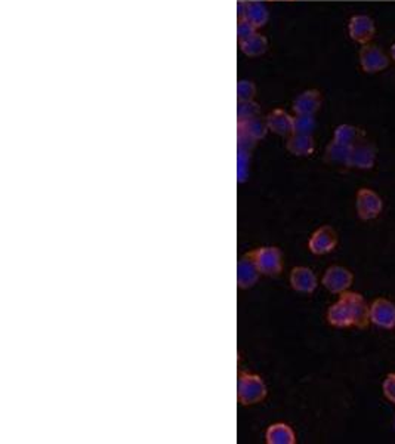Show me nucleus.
<instances>
[{
    "mask_svg": "<svg viewBox=\"0 0 395 444\" xmlns=\"http://www.w3.org/2000/svg\"><path fill=\"white\" fill-rule=\"evenodd\" d=\"M376 155H377L376 147L372 143L363 140L362 143H358L351 148V155L347 166L369 170L376 163Z\"/></svg>",
    "mask_w": 395,
    "mask_h": 444,
    "instance_id": "9",
    "label": "nucleus"
},
{
    "mask_svg": "<svg viewBox=\"0 0 395 444\" xmlns=\"http://www.w3.org/2000/svg\"><path fill=\"white\" fill-rule=\"evenodd\" d=\"M267 125L269 131L282 136L294 133V117L282 109L274 110L267 116Z\"/></svg>",
    "mask_w": 395,
    "mask_h": 444,
    "instance_id": "14",
    "label": "nucleus"
},
{
    "mask_svg": "<svg viewBox=\"0 0 395 444\" xmlns=\"http://www.w3.org/2000/svg\"><path fill=\"white\" fill-rule=\"evenodd\" d=\"M340 298L348 304V306L354 316V328L366 329L370 324V305L367 304L366 298L357 292H347L340 294Z\"/></svg>",
    "mask_w": 395,
    "mask_h": 444,
    "instance_id": "7",
    "label": "nucleus"
},
{
    "mask_svg": "<svg viewBox=\"0 0 395 444\" xmlns=\"http://www.w3.org/2000/svg\"><path fill=\"white\" fill-rule=\"evenodd\" d=\"M370 323L385 331L395 329V304L386 298H376L370 304Z\"/></svg>",
    "mask_w": 395,
    "mask_h": 444,
    "instance_id": "5",
    "label": "nucleus"
},
{
    "mask_svg": "<svg viewBox=\"0 0 395 444\" xmlns=\"http://www.w3.org/2000/svg\"><path fill=\"white\" fill-rule=\"evenodd\" d=\"M355 211L362 221H373L384 211V200L370 189H360L355 197Z\"/></svg>",
    "mask_w": 395,
    "mask_h": 444,
    "instance_id": "3",
    "label": "nucleus"
},
{
    "mask_svg": "<svg viewBox=\"0 0 395 444\" xmlns=\"http://www.w3.org/2000/svg\"><path fill=\"white\" fill-rule=\"evenodd\" d=\"M256 34V27L247 21V20H238L237 24V36H238V42H243L250 39L252 36Z\"/></svg>",
    "mask_w": 395,
    "mask_h": 444,
    "instance_id": "27",
    "label": "nucleus"
},
{
    "mask_svg": "<svg viewBox=\"0 0 395 444\" xmlns=\"http://www.w3.org/2000/svg\"><path fill=\"white\" fill-rule=\"evenodd\" d=\"M249 160H250V151L238 148L237 174H238V181L240 182H245L247 175H249Z\"/></svg>",
    "mask_w": 395,
    "mask_h": 444,
    "instance_id": "24",
    "label": "nucleus"
},
{
    "mask_svg": "<svg viewBox=\"0 0 395 444\" xmlns=\"http://www.w3.org/2000/svg\"><path fill=\"white\" fill-rule=\"evenodd\" d=\"M338 246V234L330 226L320 227L310 238L308 248L314 255L330 253Z\"/></svg>",
    "mask_w": 395,
    "mask_h": 444,
    "instance_id": "10",
    "label": "nucleus"
},
{
    "mask_svg": "<svg viewBox=\"0 0 395 444\" xmlns=\"http://www.w3.org/2000/svg\"><path fill=\"white\" fill-rule=\"evenodd\" d=\"M237 129H238V133H243L249 136V138L257 141L264 138V136L267 135L268 125L267 122H262L260 117L255 116L252 118H246V121H238Z\"/></svg>",
    "mask_w": 395,
    "mask_h": 444,
    "instance_id": "18",
    "label": "nucleus"
},
{
    "mask_svg": "<svg viewBox=\"0 0 395 444\" xmlns=\"http://www.w3.org/2000/svg\"><path fill=\"white\" fill-rule=\"evenodd\" d=\"M260 111V106L253 101H238L237 104V118L238 121H246L252 118Z\"/></svg>",
    "mask_w": 395,
    "mask_h": 444,
    "instance_id": "25",
    "label": "nucleus"
},
{
    "mask_svg": "<svg viewBox=\"0 0 395 444\" xmlns=\"http://www.w3.org/2000/svg\"><path fill=\"white\" fill-rule=\"evenodd\" d=\"M250 258L260 272L265 276H277L283 270L282 252L279 248H260L246 255Z\"/></svg>",
    "mask_w": 395,
    "mask_h": 444,
    "instance_id": "1",
    "label": "nucleus"
},
{
    "mask_svg": "<svg viewBox=\"0 0 395 444\" xmlns=\"http://www.w3.org/2000/svg\"><path fill=\"white\" fill-rule=\"evenodd\" d=\"M316 118L314 116H296L294 118V133L313 135L316 131Z\"/></svg>",
    "mask_w": 395,
    "mask_h": 444,
    "instance_id": "23",
    "label": "nucleus"
},
{
    "mask_svg": "<svg viewBox=\"0 0 395 444\" xmlns=\"http://www.w3.org/2000/svg\"><path fill=\"white\" fill-rule=\"evenodd\" d=\"M321 104L323 98L320 91L308 89L294 101V111L296 116H316V113L321 109Z\"/></svg>",
    "mask_w": 395,
    "mask_h": 444,
    "instance_id": "11",
    "label": "nucleus"
},
{
    "mask_svg": "<svg viewBox=\"0 0 395 444\" xmlns=\"http://www.w3.org/2000/svg\"><path fill=\"white\" fill-rule=\"evenodd\" d=\"M245 20L250 21L256 28L264 27L268 21V9L262 2H246Z\"/></svg>",
    "mask_w": 395,
    "mask_h": 444,
    "instance_id": "20",
    "label": "nucleus"
},
{
    "mask_svg": "<svg viewBox=\"0 0 395 444\" xmlns=\"http://www.w3.org/2000/svg\"><path fill=\"white\" fill-rule=\"evenodd\" d=\"M382 389H384V396L386 397V400L395 404V373H389L385 378L382 384Z\"/></svg>",
    "mask_w": 395,
    "mask_h": 444,
    "instance_id": "28",
    "label": "nucleus"
},
{
    "mask_svg": "<svg viewBox=\"0 0 395 444\" xmlns=\"http://www.w3.org/2000/svg\"><path fill=\"white\" fill-rule=\"evenodd\" d=\"M348 34L354 42L369 45L376 34V24L369 15H354L348 23Z\"/></svg>",
    "mask_w": 395,
    "mask_h": 444,
    "instance_id": "8",
    "label": "nucleus"
},
{
    "mask_svg": "<svg viewBox=\"0 0 395 444\" xmlns=\"http://www.w3.org/2000/svg\"><path fill=\"white\" fill-rule=\"evenodd\" d=\"M256 88L250 80H240L237 84V98L238 101H252L255 96Z\"/></svg>",
    "mask_w": 395,
    "mask_h": 444,
    "instance_id": "26",
    "label": "nucleus"
},
{
    "mask_svg": "<svg viewBox=\"0 0 395 444\" xmlns=\"http://www.w3.org/2000/svg\"><path fill=\"white\" fill-rule=\"evenodd\" d=\"M354 282L352 272L340 265H333L328 268L323 276V286L332 294H343L350 290Z\"/></svg>",
    "mask_w": 395,
    "mask_h": 444,
    "instance_id": "6",
    "label": "nucleus"
},
{
    "mask_svg": "<svg viewBox=\"0 0 395 444\" xmlns=\"http://www.w3.org/2000/svg\"><path fill=\"white\" fill-rule=\"evenodd\" d=\"M267 397V387L264 381L250 373H240L238 377V400L242 404L260 403Z\"/></svg>",
    "mask_w": 395,
    "mask_h": 444,
    "instance_id": "2",
    "label": "nucleus"
},
{
    "mask_svg": "<svg viewBox=\"0 0 395 444\" xmlns=\"http://www.w3.org/2000/svg\"><path fill=\"white\" fill-rule=\"evenodd\" d=\"M316 144L313 135H302V133H291L287 140V150L295 156H311L314 152Z\"/></svg>",
    "mask_w": 395,
    "mask_h": 444,
    "instance_id": "15",
    "label": "nucleus"
},
{
    "mask_svg": "<svg viewBox=\"0 0 395 444\" xmlns=\"http://www.w3.org/2000/svg\"><path fill=\"white\" fill-rule=\"evenodd\" d=\"M260 277V270L256 268L255 262L245 256V258L240 260L237 265V284L242 289L252 287Z\"/></svg>",
    "mask_w": 395,
    "mask_h": 444,
    "instance_id": "16",
    "label": "nucleus"
},
{
    "mask_svg": "<svg viewBox=\"0 0 395 444\" xmlns=\"http://www.w3.org/2000/svg\"><path fill=\"white\" fill-rule=\"evenodd\" d=\"M267 443L268 444H295L296 435L289 425L276 423V425H271L267 431Z\"/></svg>",
    "mask_w": 395,
    "mask_h": 444,
    "instance_id": "19",
    "label": "nucleus"
},
{
    "mask_svg": "<svg viewBox=\"0 0 395 444\" xmlns=\"http://www.w3.org/2000/svg\"><path fill=\"white\" fill-rule=\"evenodd\" d=\"M351 148L352 147H345V145L332 141L328 145V148H326V159L332 163H342L347 166L350 155H351Z\"/></svg>",
    "mask_w": 395,
    "mask_h": 444,
    "instance_id": "22",
    "label": "nucleus"
},
{
    "mask_svg": "<svg viewBox=\"0 0 395 444\" xmlns=\"http://www.w3.org/2000/svg\"><path fill=\"white\" fill-rule=\"evenodd\" d=\"M358 61L363 68V72L367 74H376V73L386 70L391 62L389 57L381 48H377L376 45H370V43L363 45V48L360 49Z\"/></svg>",
    "mask_w": 395,
    "mask_h": 444,
    "instance_id": "4",
    "label": "nucleus"
},
{
    "mask_svg": "<svg viewBox=\"0 0 395 444\" xmlns=\"http://www.w3.org/2000/svg\"><path fill=\"white\" fill-rule=\"evenodd\" d=\"M363 140L365 132L352 125H339L333 133V141L345 147H354Z\"/></svg>",
    "mask_w": 395,
    "mask_h": 444,
    "instance_id": "17",
    "label": "nucleus"
},
{
    "mask_svg": "<svg viewBox=\"0 0 395 444\" xmlns=\"http://www.w3.org/2000/svg\"><path fill=\"white\" fill-rule=\"evenodd\" d=\"M389 54H391V60H394V62H395V43L391 46Z\"/></svg>",
    "mask_w": 395,
    "mask_h": 444,
    "instance_id": "29",
    "label": "nucleus"
},
{
    "mask_svg": "<svg viewBox=\"0 0 395 444\" xmlns=\"http://www.w3.org/2000/svg\"><path fill=\"white\" fill-rule=\"evenodd\" d=\"M328 321L335 328L345 329V328H354V316L348 306V304L339 298L338 302H335L329 311H328Z\"/></svg>",
    "mask_w": 395,
    "mask_h": 444,
    "instance_id": "13",
    "label": "nucleus"
},
{
    "mask_svg": "<svg viewBox=\"0 0 395 444\" xmlns=\"http://www.w3.org/2000/svg\"><path fill=\"white\" fill-rule=\"evenodd\" d=\"M240 48H242L243 52L249 57H260L265 54V50L268 48V42L261 34H255L250 39L240 42Z\"/></svg>",
    "mask_w": 395,
    "mask_h": 444,
    "instance_id": "21",
    "label": "nucleus"
},
{
    "mask_svg": "<svg viewBox=\"0 0 395 444\" xmlns=\"http://www.w3.org/2000/svg\"><path fill=\"white\" fill-rule=\"evenodd\" d=\"M290 284L296 292L301 294H313L317 289V276L314 274V271L306 268V267H296L291 270L290 274Z\"/></svg>",
    "mask_w": 395,
    "mask_h": 444,
    "instance_id": "12",
    "label": "nucleus"
}]
</instances>
